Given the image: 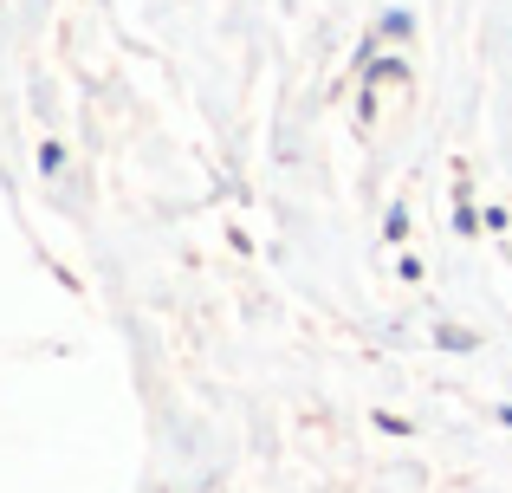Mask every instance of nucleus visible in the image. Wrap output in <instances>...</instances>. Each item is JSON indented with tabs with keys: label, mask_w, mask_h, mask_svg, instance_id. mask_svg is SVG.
<instances>
[{
	"label": "nucleus",
	"mask_w": 512,
	"mask_h": 493,
	"mask_svg": "<svg viewBox=\"0 0 512 493\" xmlns=\"http://www.w3.org/2000/svg\"><path fill=\"white\" fill-rule=\"evenodd\" d=\"M357 72H363V85H389V91H402L415 78L402 59H357Z\"/></svg>",
	"instance_id": "nucleus-1"
},
{
	"label": "nucleus",
	"mask_w": 512,
	"mask_h": 493,
	"mask_svg": "<svg viewBox=\"0 0 512 493\" xmlns=\"http://www.w3.org/2000/svg\"><path fill=\"white\" fill-rule=\"evenodd\" d=\"M480 228H487V215H480L474 202H461V208H454V234H467V241H474Z\"/></svg>",
	"instance_id": "nucleus-2"
},
{
	"label": "nucleus",
	"mask_w": 512,
	"mask_h": 493,
	"mask_svg": "<svg viewBox=\"0 0 512 493\" xmlns=\"http://www.w3.org/2000/svg\"><path fill=\"white\" fill-rule=\"evenodd\" d=\"M383 241H389V247H402V241H409V208H389V221H383Z\"/></svg>",
	"instance_id": "nucleus-3"
},
{
	"label": "nucleus",
	"mask_w": 512,
	"mask_h": 493,
	"mask_svg": "<svg viewBox=\"0 0 512 493\" xmlns=\"http://www.w3.org/2000/svg\"><path fill=\"white\" fill-rule=\"evenodd\" d=\"M435 344H441V351H474V338H467V331H454V325H441Z\"/></svg>",
	"instance_id": "nucleus-4"
},
{
	"label": "nucleus",
	"mask_w": 512,
	"mask_h": 493,
	"mask_svg": "<svg viewBox=\"0 0 512 493\" xmlns=\"http://www.w3.org/2000/svg\"><path fill=\"white\" fill-rule=\"evenodd\" d=\"M409 33H415L409 13H383V39H409Z\"/></svg>",
	"instance_id": "nucleus-5"
},
{
	"label": "nucleus",
	"mask_w": 512,
	"mask_h": 493,
	"mask_svg": "<svg viewBox=\"0 0 512 493\" xmlns=\"http://www.w3.org/2000/svg\"><path fill=\"white\" fill-rule=\"evenodd\" d=\"M39 163H46V176H59V169H65V150H59V143H46V150H39Z\"/></svg>",
	"instance_id": "nucleus-6"
}]
</instances>
